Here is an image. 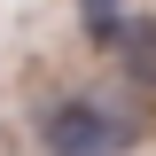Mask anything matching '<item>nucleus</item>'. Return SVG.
Wrapping results in <instances>:
<instances>
[{"label":"nucleus","mask_w":156,"mask_h":156,"mask_svg":"<svg viewBox=\"0 0 156 156\" xmlns=\"http://www.w3.org/2000/svg\"><path fill=\"white\" fill-rule=\"evenodd\" d=\"M31 133H39V156H125L140 148V117L109 94H55L39 101Z\"/></svg>","instance_id":"1"},{"label":"nucleus","mask_w":156,"mask_h":156,"mask_svg":"<svg viewBox=\"0 0 156 156\" xmlns=\"http://www.w3.org/2000/svg\"><path fill=\"white\" fill-rule=\"evenodd\" d=\"M109 62L133 78V94L156 101V16H133V23H125V31H117V47H109Z\"/></svg>","instance_id":"2"},{"label":"nucleus","mask_w":156,"mask_h":156,"mask_svg":"<svg viewBox=\"0 0 156 156\" xmlns=\"http://www.w3.org/2000/svg\"><path fill=\"white\" fill-rule=\"evenodd\" d=\"M125 23H133V8H125V0H78V31H86V47H94V55H109Z\"/></svg>","instance_id":"3"}]
</instances>
